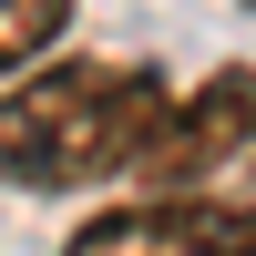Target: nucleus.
<instances>
[{
    "label": "nucleus",
    "mask_w": 256,
    "mask_h": 256,
    "mask_svg": "<svg viewBox=\"0 0 256 256\" xmlns=\"http://www.w3.org/2000/svg\"><path fill=\"white\" fill-rule=\"evenodd\" d=\"M62 256H256V195H134L72 226Z\"/></svg>",
    "instance_id": "3"
},
{
    "label": "nucleus",
    "mask_w": 256,
    "mask_h": 256,
    "mask_svg": "<svg viewBox=\"0 0 256 256\" xmlns=\"http://www.w3.org/2000/svg\"><path fill=\"white\" fill-rule=\"evenodd\" d=\"M62 20H72V0H0V72H31L62 41Z\"/></svg>",
    "instance_id": "4"
},
{
    "label": "nucleus",
    "mask_w": 256,
    "mask_h": 256,
    "mask_svg": "<svg viewBox=\"0 0 256 256\" xmlns=\"http://www.w3.org/2000/svg\"><path fill=\"white\" fill-rule=\"evenodd\" d=\"M164 102L174 92L154 72H134V62H41L31 82L0 92V184L62 195V184L134 174Z\"/></svg>",
    "instance_id": "1"
},
{
    "label": "nucleus",
    "mask_w": 256,
    "mask_h": 256,
    "mask_svg": "<svg viewBox=\"0 0 256 256\" xmlns=\"http://www.w3.org/2000/svg\"><path fill=\"white\" fill-rule=\"evenodd\" d=\"M144 195H256V62H226L205 72L184 102H164L154 144H144Z\"/></svg>",
    "instance_id": "2"
}]
</instances>
